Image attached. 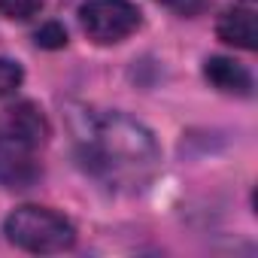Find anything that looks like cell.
Masks as SVG:
<instances>
[{"instance_id":"obj_1","label":"cell","mask_w":258,"mask_h":258,"mask_svg":"<svg viewBox=\"0 0 258 258\" xmlns=\"http://www.w3.org/2000/svg\"><path fill=\"white\" fill-rule=\"evenodd\" d=\"M70 131L85 167L115 185L146 182L161 161L152 131L118 109L73 106Z\"/></svg>"},{"instance_id":"obj_2","label":"cell","mask_w":258,"mask_h":258,"mask_svg":"<svg viewBox=\"0 0 258 258\" xmlns=\"http://www.w3.org/2000/svg\"><path fill=\"white\" fill-rule=\"evenodd\" d=\"M4 234L13 246L34 252V255H55L76 243L73 222L67 216H61L49 207H37V204L16 207L4 222Z\"/></svg>"},{"instance_id":"obj_3","label":"cell","mask_w":258,"mask_h":258,"mask_svg":"<svg viewBox=\"0 0 258 258\" xmlns=\"http://www.w3.org/2000/svg\"><path fill=\"white\" fill-rule=\"evenodd\" d=\"M79 28L97 46H112L127 40L140 28V10L134 0H82Z\"/></svg>"},{"instance_id":"obj_4","label":"cell","mask_w":258,"mask_h":258,"mask_svg":"<svg viewBox=\"0 0 258 258\" xmlns=\"http://www.w3.org/2000/svg\"><path fill=\"white\" fill-rule=\"evenodd\" d=\"M46 140H49V118L37 103L19 100L0 112V149L37 152L46 146Z\"/></svg>"},{"instance_id":"obj_5","label":"cell","mask_w":258,"mask_h":258,"mask_svg":"<svg viewBox=\"0 0 258 258\" xmlns=\"http://www.w3.org/2000/svg\"><path fill=\"white\" fill-rule=\"evenodd\" d=\"M216 34H219L222 43L252 52L258 46V28H255L252 7H231V10H225L219 16V22H216Z\"/></svg>"},{"instance_id":"obj_6","label":"cell","mask_w":258,"mask_h":258,"mask_svg":"<svg viewBox=\"0 0 258 258\" xmlns=\"http://www.w3.org/2000/svg\"><path fill=\"white\" fill-rule=\"evenodd\" d=\"M204 76L213 88H219L225 94H237V97L252 94V73L243 64H237L234 58H222V55L210 58L204 64Z\"/></svg>"},{"instance_id":"obj_7","label":"cell","mask_w":258,"mask_h":258,"mask_svg":"<svg viewBox=\"0 0 258 258\" xmlns=\"http://www.w3.org/2000/svg\"><path fill=\"white\" fill-rule=\"evenodd\" d=\"M40 164L34 161V152L19 149H0V185L4 188H31L40 179Z\"/></svg>"},{"instance_id":"obj_8","label":"cell","mask_w":258,"mask_h":258,"mask_svg":"<svg viewBox=\"0 0 258 258\" xmlns=\"http://www.w3.org/2000/svg\"><path fill=\"white\" fill-rule=\"evenodd\" d=\"M43 10V0H0V16L10 22H28Z\"/></svg>"},{"instance_id":"obj_9","label":"cell","mask_w":258,"mask_h":258,"mask_svg":"<svg viewBox=\"0 0 258 258\" xmlns=\"http://www.w3.org/2000/svg\"><path fill=\"white\" fill-rule=\"evenodd\" d=\"M25 79V70L19 61H10V58H0V97H10Z\"/></svg>"},{"instance_id":"obj_10","label":"cell","mask_w":258,"mask_h":258,"mask_svg":"<svg viewBox=\"0 0 258 258\" xmlns=\"http://www.w3.org/2000/svg\"><path fill=\"white\" fill-rule=\"evenodd\" d=\"M34 40H37V46H43V49H61V46H67V31H64L58 22H46V25L34 34Z\"/></svg>"},{"instance_id":"obj_11","label":"cell","mask_w":258,"mask_h":258,"mask_svg":"<svg viewBox=\"0 0 258 258\" xmlns=\"http://www.w3.org/2000/svg\"><path fill=\"white\" fill-rule=\"evenodd\" d=\"M158 4L179 13V16H195V13H201L207 7V0H158Z\"/></svg>"}]
</instances>
